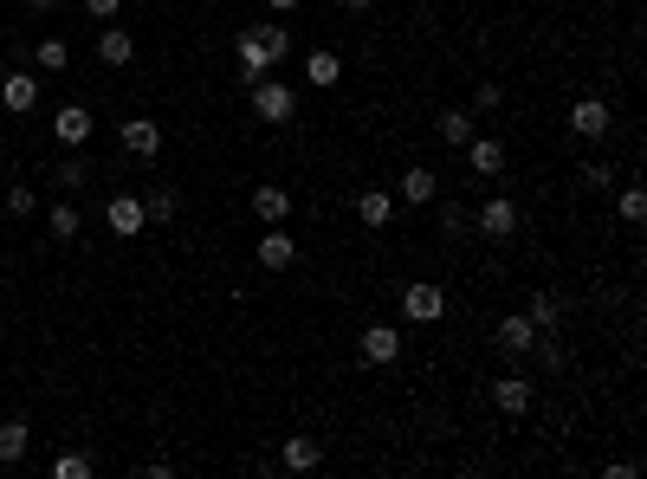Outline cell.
Segmentation results:
<instances>
[{
	"mask_svg": "<svg viewBox=\"0 0 647 479\" xmlns=\"http://www.w3.org/2000/svg\"><path fill=\"white\" fill-rule=\"evenodd\" d=\"M246 104H253L259 123H292V117H298V91L279 85V78H259V85H246Z\"/></svg>",
	"mask_w": 647,
	"mask_h": 479,
	"instance_id": "1",
	"label": "cell"
},
{
	"mask_svg": "<svg viewBox=\"0 0 647 479\" xmlns=\"http://www.w3.org/2000/svg\"><path fill=\"white\" fill-rule=\"evenodd\" d=\"M570 130L583 136V143H609V130H615L609 98H576V104H570Z\"/></svg>",
	"mask_w": 647,
	"mask_h": 479,
	"instance_id": "2",
	"label": "cell"
},
{
	"mask_svg": "<svg viewBox=\"0 0 647 479\" xmlns=\"http://www.w3.org/2000/svg\"><path fill=\"white\" fill-rule=\"evenodd\" d=\"M233 59H240V78H246V85H259V78L279 72V65H272V52H266V39H259V26H246V33L233 39Z\"/></svg>",
	"mask_w": 647,
	"mask_h": 479,
	"instance_id": "3",
	"label": "cell"
},
{
	"mask_svg": "<svg viewBox=\"0 0 647 479\" xmlns=\"http://www.w3.org/2000/svg\"><path fill=\"white\" fill-rule=\"evenodd\" d=\"M440 311H447V292H440L434 279H415V285L402 292V318H408V324H434Z\"/></svg>",
	"mask_w": 647,
	"mask_h": 479,
	"instance_id": "4",
	"label": "cell"
},
{
	"mask_svg": "<svg viewBox=\"0 0 647 479\" xmlns=\"http://www.w3.org/2000/svg\"><path fill=\"white\" fill-rule=\"evenodd\" d=\"M356 350H363V363H402V331L395 324H363V337H356Z\"/></svg>",
	"mask_w": 647,
	"mask_h": 479,
	"instance_id": "5",
	"label": "cell"
},
{
	"mask_svg": "<svg viewBox=\"0 0 647 479\" xmlns=\"http://www.w3.org/2000/svg\"><path fill=\"white\" fill-rule=\"evenodd\" d=\"M104 227H110V234H117V240H136V234H143V195H110L104 201Z\"/></svg>",
	"mask_w": 647,
	"mask_h": 479,
	"instance_id": "6",
	"label": "cell"
},
{
	"mask_svg": "<svg viewBox=\"0 0 647 479\" xmlns=\"http://www.w3.org/2000/svg\"><path fill=\"white\" fill-rule=\"evenodd\" d=\"M473 234H486V240H512V234H518V208H512L505 195H492L486 208L473 214Z\"/></svg>",
	"mask_w": 647,
	"mask_h": 479,
	"instance_id": "7",
	"label": "cell"
},
{
	"mask_svg": "<svg viewBox=\"0 0 647 479\" xmlns=\"http://www.w3.org/2000/svg\"><path fill=\"white\" fill-rule=\"evenodd\" d=\"M279 467H285V473H318V467H324V441H318V434H285Z\"/></svg>",
	"mask_w": 647,
	"mask_h": 479,
	"instance_id": "8",
	"label": "cell"
},
{
	"mask_svg": "<svg viewBox=\"0 0 647 479\" xmlns=\"http://www.w3.org/2000/svg\"><path fill=\"white\" fill-rule=\"evenodd\" d=\"M117 143L130 149V156H143V162H156L162 156V123H149V117H130L117 130Z\"/></svg>",
	"mask_w": 647,
	"mask_h": 479,
	"instance_id": "9",
	"label": "cell"
},
{
	"mask_svg": "<svg viewBox=\"0 0 647 479\" xmlns=\"http://www.w3.org/2000/svg\"><path fill=\"white\" fill-rule=\"evenodd\" d=\"M259 266L266 272H292L298 266V240L285 234V227H266V240H259Z\"/></svg>",
	"mask_w": 647,
	"mask_h": 479,
	"instance_id": "10",
	"label": "cell"
},
{
	"mask_svg": "<svg viewBox=\"0 0 647 479\" xmlns=\"http://www.w3.org/2000/svg\"><path fill=\"white\" fill-rule=\"evenodd\" d=\"M492 337H499V350H505V357H525V350L538 344V324H531L525 311H512V318H499V331H492Z\"/></svg>",
	"mask_w": 647,
	"mask_h": 479,
	"instance_id": "11",
	"label": "cell"
},
{
	"mask_svg": "<svg viewBox=\"0 0 647 479\" xmlns=\"http://www.w3.org/2000/svg\"><path fill=\"white\" fill-rule=\"evenodd\" d=\"M253 221L259 227H285V221H292V195H285V188H253Z\"/></svg>",
	"mask_w": 647,
	"mask_h": 479,
	"instance_id": "12",
	"label": "cell"
},
{
	"mask_svg": "<svg viewBox=\"0 0 647 479\" xmlns=\"http://www.w3.org/2000/svg\"><path fill=\"white\" fill-rule=\"evenodd\" d=\"M52 136H59L65 149H85L91 143V111H85V104H65V111L52 117Z\"/></svg>",
	"mask_w": 647,
	"mask_h": 479,
	"instance_id": "13",
	"label": "cell"
},
{
	"mask_svg": "<svg viewBox=\"0 0 647 479\" xmlns=\"http://www.w3.org/2000/svg\"><path fill=\"white\" fill-rule=\"evenodd\" d=\"M492 408H499V415H531V382L525 376H505V382H492Z\"/></svg>",
	"mask_w": 647,
	"mask_h": 479,
	"instance_id": "14",
	"label": "cell"
},
{
	"mask_svg": "<svg viewBox=\"0 0 647 479\" xmlns=\"http://www.w3.org/2000/svg\"><path fill=\"white\" fill-rule=\"evenodd\" d=\"M466 169H473V175H499L505 169V143L473 130V143H466Z\"/></svg>",
	"mask_w": 647,
	"mask_h": 479,
	"instance_id": "15",
	"label": "cell"
},
{
	"mask_svg": "<svg viewBox=\"0 0 647 479\" xmlns=\"http://www.w3.org/2000/svg\"><path fill=\"white\" fill-rule=\"evenodd\" d=\"M0 104H7L13 117H26L39 104V78L33 72H7V85H0Z\"/></svg>",
	"mask_w": 647,
	"mask_h": 479,
	"instance_id": "16",
	"label": "cell"
},
{
	"mask_svg": "<svg viewBox=\"0 0 647 479\" xmlns=\"http://www.w3.org/2000/svg\"><path fill=\"white\" fill-rule=\"evenodd\" d=\"M337 78H343V59H337V52H330V46H311V52H305V85L330 91V85H337Z\"/></svg>",
	"mask_w": 647,
	"mask_h": 479,
	"instance_id": "17",
	"label": "cell"
},
{
	"mask_svg": "<svg viewBox=\"0 0 647 479\" xmlns=\"http://www.w3.org/2000/svg\"><path fill=\"white\" fill-rule=\"evenodd\" d=\"M46 234L59 240V246L85 234V214H78V201H72V195H65V201H52V214H46Z\"/></svg>",
	"mask_w": 647,
	"mask_h": 479,
	"instance_id": "18",
	"label": "cell"
},
{
	"mask_svg": "<svg viewBox=\"0 0 647 479\" xmlns=\"http://www.w3.org/2000/svg\"><path fill=\"white\" fill-rule=\"evenodd\" d=\"M356 221H363V227H389V221H395V195L363 188V195H356Z\"/></svg>",
	"mask_w": 647,
	"mask_h": 479,
	"instance_id": "19",
	"label": "cell"
},
{
	"mask_svg": "<svg viewBox=\"0 0 647 479\" xmlns=\"http://www.w3.org/2000/svg\"><path fill=\"white\" fill-rule=\"evenodd\" d=\"M26 447H33V428L26 421H0V467H20Z\"/></svg>",
	"mask_w": 647,
	"mask_h": 479,
	"instance_id": "20",
	"label": "cell"
},
{
	"mask_svg": "<svg viewBox=\"0 0 647 479\" xmlns=\"http://www.w3.org/2000/svg\"><path fill=\"white\" fill-rule=\"evenodd\" d=\"M473 130H479V123L466 117V111H440V123H434V136L447 149H466V143H473Z\"/></svg>",
	"mask_w": 647,
	"mask_h": 479,
	"instance_id": "21",
	"label": "cell"
},
{
	"mask_svg": "<svg viewBox=\"0 0 647 479\" xmlns=\"http://www.w3.org/2000/svg\"><path fill=\"white\" fill-rule=\"evenodd\" d=\"M98 59L104 65H130L136 59V39L123 33V26H104V33H98Z\"/></svg>",
	"mask_w": 647,
	"mask_h": 479,
	"instance_id": "22",
	"label": "cell"
},
{
	"mask_svg": "<svg viewBox=\"0 0 647 479\" xmlns=\"http://www.w3.org/2000/svg\"><path fill=\"white\" fill-rule=\"evenodd\" d=\"M434 195H440L434 169H408V175H402V201H408V208H428Z\"/></svg>",
	"mask_w": 647,
	"mask_h": 479,
	"instance_id": "23",
	"label": "cell"
},
{
	"mask_svg": "<svg viewBox=\"0 0 647 479\" xmlns=\"http://www.w3.org/2000/svg\"><path fill=\"white\" fill-rule=\"evenodd\" d=\"M525 318L538 324V331H557V324H563V298H557V292H538V298L525 305Z\"/></svg>",
	"mask_w": 647,
	"mask_h": 479,
	"instance_id": "24",
	"label": "cell"
},
{
	"mask_svg": "<svg viewBox=\"0 0 647 479\" xmlns=\"http://www.w3.org/2000/svg\"><path fill=\"white\" fill-rule=\"evenodd\" d=\"M85 182H91V162H78V156H65L59 169H52V188H59V195H78Z\"/></svg>",
	"mask_w": 647,
	"mask_h": 479,
	"instance_id": "25",
	"label": "cell"
},
{
	"mask_svg": "<svg viewBox=\"0 0 647 479\" xmlns=\"http://www.w3.org/2000/svg\"><path fill=\"white\" fill-rule=\"evenodd\" d=\"M175 208H182V201H175V188H156V195L143 201V221H149V227H169Z\"/></svg>",
	"mask_w": 647,
	"mask_h": 479,
	"instance_id": "26",
	"label": "cell"
},
{
	"mask_svg": "<svg viewBox=\"0 0 647 479\" xmlns=\"http://www.w3.org/2000/svg\"><path fill=\"white\" fill-rule=\"evenodd\" d=\"M259 39H266V52H272V65H285L292 59V33H285L279 20H259Z\"/></svg>",
	"mask_w": 647,
	"mask_h": 479,
	"instance_id": "27",
	"label": "cell"
},
{
	"mask_svg": "<svg viewBox=\"0 0 647 479\" xmlns=\"http://www.w3.org/2000/svg\"><path fill=\"white\" fill-rule=\"evenodd\" d=\"M72 65V46L65 39H39V72H65Z\"/></svg>",
	"mask_w": 647,
	"mask_h": 479,
	"instance_id": "28",
	"label": "cell"
},
{
	"mask_svg": "<svg viewBox=\"0 0 647 479\" xmlns=\"http://www.w3.org/2000/svg\"><path fill=\"white\" fill-rule=\"evenodd\" d=\"M615 214H622V227H641V221H647V195H641V188H622Z\"/></svg>",
	"mask_w": 647,
	"mask_h": 479,
	"instance_id": "29",
	"label": "cell"
},
{
	"mask_svg": "<svg viewBox=\"0 0 647 479\" xmlns=\"http://www.w3.org/2000/svg\"><path fill=\"white\" fill-rule=\"evenodd\" d=\"M91 473V454H59L52 460V479H85Z\"/></svg>",
	"mask_w": 647,
	"mask_h": 479,
	"instance_id": "30",
	"label": "cell"
},
{
	"mask_svg": "<svg viewBox=\"0 0 647 479\" xmlns=\"http://www.w3.org/2000/svg\"><path fill=\"white\" fill-rule=\"evenodd\" d=\"M7 214H20V221H26V214H39V195H33V188H7Z\"/></svg>",
	"mask_w": 647,
	"mask_h": 479,
	"instance_id": "31",
	"label": "cell"
},
{
	"mask_svg": "<svg viewBox=\"0 0 647 479\" xmlns=\"http://www.w3.org/2000/svg\"><path fill=\"white\" fill-rule=\"evenodd\" d=\"M499 104H505V91H499V85H479V91H473V111H486V117H492Z\"/></svg>",
	"mask_w": 647,
	"mask_h": 479,
	"instance_id": "32",
	"label": "cell"
},
{
	"mask_svg": "<svg viewBox=\"0 0 647 479\" xmlns=\"http://www.w3.org/2000/svg\"><path fill=\"white\" fill-rule=\"evenodd\" d=\"M609 182H615L609 162H583V188H609Z\"/></svg>",
	"mask_w": 647,
	"mask_h": 479,
	"instance_id": "33",
	"label": "cell"
},
{
	"mask_svg": "<svg viewBox=\"0 0 647 479\" xmlns=\"http://www.w3.org/2000/svg\"><path fill=\"white\" fill-rule=\"evenodd\" d=\"M440 227H447V234H473V214H466V208H447V221H440Z\"/></svg>",
	"mask_w": 647,
	"mask_h": 479,
	"instance_id": "34",
	"label": "cell"
},
{
	"mask_svg": "<svg viewBox=\"0 0 647 479\" xmlns=\"http://www.w3.org/2000/svg\"><path fill=\"white\" fill-rule=\"evenodd\" d=\"M117 7H123V0H85L91 20H117Z\"/></svg>",
	"mask_w": 647,
	"mask_h": 479,
	"instance_id": "35",
	"label": "cell"
},
{
	"mask_svg": "<svg viewBox=\"0 0 647 479\" xmlns=\"http://www.w3.org/2000/svg\"><path fill=\"white\" fill-rule=\"evenodd\" d=\"M641 467H635V460H609V467H602V479H635Z\"/></svg>",
	"mask_w": 647,
	"mask_h": 479,
	"instance_id": "36",
	"label": "cell"
},
{
	"mask_svg": "<svg viewBox=\"0 0 647 479\" xmlns=\"http://www.w3.org/2000/svg\"><path fill=\"white\" fill-rule=\"evenodd\" d=\"M337 7H343V13H369V7H376V0H337Z\"/></svg>",
	"mask_w": 647,
	"mask_h": 479,
	"instance_id": "37",
	"label": "cell"
},
{
	"mask_svg": "<svg viewBox=\"0 0 647 479\" xmlns=\"http://www.w3.org/2000/svg\"><path fill=\"white\" fill-rule=\"evenodd\" d=\"M266 7H272V13H298V0H266Z\"/></svg>",
	"mask_w": 647,
	"mask_h": 479,
	"instance_id": "38",
	"label": "cell"
},
{
	"mask_svg": "<svg viewBox=\"0 0 647 479\" xmlns=\"http://www.w3.org/2000/svg\"><path fill=\"white\" fill-rule=\"evenodd\" d=\"M52 7H59V0H33V13H52Z\"/></svg>",
	"mask_w": 647,
	"mask_h": 479,
	"instance_id": "39",
	"label": "cell"
},
{
	"mask_svg": "<svg viewBox=\"0 0 647 479\" xmlns=\"http://www.w3.org/2000/svg\"><path fill=\"white\" fill-rule=\"evenodd\" d=\"M0 175H7V169H0Z\"/></svg>",
	"mask_w": 647,
	"mask_h": 479,
	"instance_id": "40",
	"label": "cell"
}]
</instances>
